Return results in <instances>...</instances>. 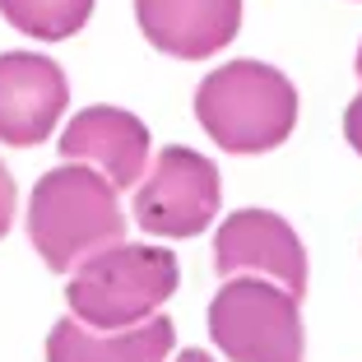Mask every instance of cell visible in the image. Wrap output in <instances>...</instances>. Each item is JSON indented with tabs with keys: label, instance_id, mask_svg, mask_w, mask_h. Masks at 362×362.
Segmentation results:
<instances>
[{
	"label": "cell",
	"instance_id": "2",
	"mask_svg": "<svg viewBox=\"0 0 362 362\" xmlns=\"http://www.w3.org/2000/svg\"><path fill=\"white\" fill-rule=\"evenodd\" d=\"M195 121L228 153L279 149L298 126V88L265 61H228L195 88Z\"/></svg>",
	"mask_w": 362,
	"mask_h": 362
},
{
	"label": "cell",
	"instance_id": "9",
	"mask_svg": "<svg viewBox=\"0 0 362 362\" xmlns=\"http://www.w3.org/2000/svg\"><path fill=\"white\" fill-rule=\"evenodd\" d=\"M135 19L163 56L204 61L237 37L242 0H135Z\"/></svg>",
	"mask_w": 362,
	"mask_h": 362
},
{
	"label": "cell",
	"instance_id": "15",
	"mask_svg": "<svg viewBox=\"0 0 362 362\" xmlns=\"http://www.w3.org/2000/svg\"><path fill=\"white\" fill-rule=\"evenodd\" d=\"M353 65H358V75H362V47H358V61H353Z\"/></svg>",
	"mask_w": 362,
	"mask_h": 362
},
{
	"label": "cell",
	"instance_id": "13",
	"mask_svg": "<svg viewBox=\"0 0 362 362\" xmlns=\"http://www.w3.org/2000/svg\"><path fill=\"white\" fill-rule=\"evenodd\" d=\"M344 135H349V144L362 153V93L349 103V112H344Z\"/></svg>",
	"mask_w": 362,
	"mask_h": 362
},
{
	"label": "cell",
	"instance_id": "8",
	"mask_svg": "<svg viewBox=\"0 0 362 362\" xmlns=\"http://www.w3.org/2000/svg\"><path fill=\"white\" fill-rule=\"evenodd\" d=\"M61 153L65 163H79V168L88 163L112 191H126V186H139V177H144L149 126L126 107H84L65 126Z\"/></svg>",
	"mask_w": 362,
	"mask_h": 362
},
{
	"label": "cell",
	"instance_id": "5",
	"mask_svg": "<svg viewBox=\"0 0 362 362\" xmlns=\"http://www.w3.org/2000/svg\"><path fill=\"white\" fill-rule=\"evenodd\" d=\"M218 168L204 153L168 144L135 186V223L153 237H200L218 218Z\"/></svg>",
	"mask_w": 362,
	"mask_h": 362
},
{
	"label": "cell",
	"instance_id": "6",
	"mask_svg": "<svg viewBox=\"0 0 362 362\" xmlns=\"http://www.w3.org/2000/svg\"><path fill=\"white\" fill-rule=\"evenodd\" d=\"M214 269L223 279H269L288 298L307 293V251L298 233L269 209H237L218 223Z\"/></svg>",
	"mask_w": 362,
	"mask_h": 362
},
{
	"label": "cell",
	"instance_id": "3",
	"mask_svg": "<svg viewBox=\"0 0 362 362\" xmlns=\"http://www.w3.org/2000/svg\"><path fill=\"white\" fill-rule=\"evenodd\" d=\"M181 265L168 246H107L88 256L65 284V302L88 330H130L158 316V307L177 293Z\"/></svg>",
	"mask_w": 362,
	"mask_h": 362
},
{
	"label": "cell",
	"instance_id": "4",
	"mask_svg": "<svg viewBox=\"0 0 362 362\" xmlns=\"http://www.w3.org/2000/svg\"><path fill=\"white\" fill-rule=\"evenodd\" d=\"M209 334L233 362H302L298 298L265 279H228L209 302Z\"/></svg>",
	"mask_w": 362,
	"mask_h": 362
},
{
	"label": "cell",
	"instance_id": "12",
	"mask_svg": "<svg viewBox=\"0 0 362 362\" xmlns=\"http://www.w3.org/2000/svg\"><path fill=\"white\" fill-rule=\"evenodd\" d=\"M10 223H14V177H10V168L0 163V237L10 233Z\"/></svg>",
	"mask_w": 362,
	"mask_h": 362
},
{
	"label": "cell",
	"instance_id": "7",
	"mask_svg": "<svg viewBox=\"0 0 362 362\" xmlns=\"http://www.w3.org/2000/svg\"><path fill=\"white\" fill-rule=\"evenodd\" d=\"M70 84L52 56L37 52H5L0 56V139L14 149L42 144L56 130Z\"/></svg>",
	"mask_w": 362,
	"mask_h": 362
},
{
	"label": "cell",
	"instance_id": "10",
	"mask_svg": "<svg viewBox=\"0 0 362 362\" xmlns=\"http://www.w3.org/2000/svg\"><path fill=\"white\" fill-rule=\"evenodd\" d=\"M172 330L168 316H149L130 330H88L79 320H56L47 334V362H163L172 358Z\"/></svg>",
	"mask_w": 362,
	"mask_h": 362
},
{
	"label": "cell",
	"instance_id": "11",
	"mask_svg": "<svg viewBox=\"0 0 362 362\" xmlns=\"http://www.w3.org/2000/svg\"><path fill=\"white\" fill-rule=\"evenodd\" d=\"M0 14L28 37L61 42V37H70L88 23L93 0H0Z\"/></svg>",
	"mask_w": 362,
	"mask_h": 362
},
{
	"label": "cell",
	"instance_id": "14",
	"mask_svg": "<svg viewBox=\"0 0 362 362\" xmlns=\"http://www.w3.org/2000/svg\"><path fill=\"white\" fill-rule=\"evenodd\" d=\"M172 362H214V358H209V353H200V349H181Z\"/></svg>",
	"mask_w": 362,
	"mask_h": 362
},
{
	"label": "cell",
	"instance_id": "1",
	"mask_svg": "<svg viewBox=\"0 0 362 362\" xmlns=\"http://www.w3.org/2000/svg\"><path fill=\"white\" fill-rule=\"evenodd\" d=\"M28 237L56 274H70L88 256L126 242V214H121L117 191L93 168L65 163V168L42 172V181L33 186Z\"/></svg>",
	"mask_w": 362,
	"mask_h": 362
}]
</instances>
